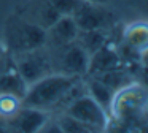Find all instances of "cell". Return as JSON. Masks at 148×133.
I'll list each match as a JSON object with an SVG mask.
<instances>
[{
  "label": "cell",
  "instance_id": "obj_1",
  "mask_svg": "<svg viewBox=\"0 0 148 133\" xmlns=\"http://www.w3.org/2000/svg\"><path fill=\"white\" fill-rule=\"evenodd\" d=\"M77 76L49 73V75L37 79L35 82L29 84L27 92L23 98V105L38 108L43 111H51L62 103H70L75 98L72 97V94L77 92Z\"/></svg>",
  "mask_w": 148,
  "mask_h": 133
},
{
  "label": "cell",
  "instance_id": "obj_2",
  "mask_svg": "<svg viewBox=\"0 0 148 133\" xmlns=\"http://www.w3.org/2000/svg\"><path fill=\"white\" fill-rule=\"evenodd\" d=\"M148 97L140 82H129L113 94L108 113L121 128H137L147 122Z\"/></svg>",
  "mask_w": 148,
  "mask_h": 133
},
{
  "label": "cell",
  "instance_id": "obj_3",
  "mask_svg": "<svg viewBox=\"0 0 148 133\" xmlns=\"http://www.w3.org/2000/svg\"><path fill=\"white\" fill-rule=\"evenodd\" d=\"M3 43L13 54L42 48L46 44V32L40 25L23 19L21 16H11L5 24Z\"/></svg>",
  "mask_w": 148,
  "mask_h": 133
},
{
  "label": "cell",
  "instance_id": "obj_4",
  "mask_svg": "<svg viewBox=\"0 0 148 133\" xmlns=\"http://www.w3.org/2000/svg\"><path fill=\"white\" fill-rule=\"evenodd\" d=\"M51 56L53 73H61L69 76H80L86 75L89 56L88 52L77 43V40L64 46L48 48Z\"/></svg>",
  "mask_w": 148,
  "mask_h": 133
},
{
  "label": "cell",
  "instance_id": "obj_5",
  "mask_svg": "<svg viewBox=\"0 0 148 133\" xmlns=\"http://www.w3.org/2000/svg\"><path fill=\"white\" fill-rule=\"evenodd\" d=\"M65 114L89 127L91 132H105L110 125L108 113L88 94L77 95L67 105Z\"/></svg>",
  "mask_w": 148,
  "mask_h": 133
},
{
  "label": "cell",
  "instance_id": "obj_6",
  "mask_svg": "<svg viewBox=\"0 0 148 133\" xmlns=\"http://www.w3.org/2000/svg\"><path fill=\"white\" fill-rule=\"evenodd\" d=\"M13 62L14 70L23 76L27 84H32L37 79L53 73L51 56L46 44L42 48L13 54Z\"/></svg>",
  "mask_w": 148,
  "mask_h": 133
},
{
  "label": "cell",
  "instance_id": "obj_7",
  "mask_svg": "<svg viewBox=\"0 0 148 133\" xmlns=\"http://www.w3.org/2000/svg\"><path fill=\"white\" fill-rule=\"evenodd\" d=\"M70 16L73 18L78 30H107L115 21L113 14L107 11L103 5L88 0H83Z\"/></svg>",
  "mask_w": 148,
  "mask_h": 133
},
{
  "label": "cell",
  "instance_id": "obj_8",
  "mask_svg": "<svg viewBox=\"0 0 148 133\" xmlns=\"http://www.w3.org/2000/svg\"><path fill=\"white\" fill-rule=\"evenodd\" d=\"M48 119H49L48 111L32 108V106H24L23 105L13 117L5 119V120H7V125L10 132L30 133V132H40L45 127V124L48 122Z\"/></svg>",
  "mask_w": 148,
  "mask_h": 133
},
{
  "label": "cell",
  "instance_id": "obj_9",
  "mask_svg": "<svg viewBox=\"0 0 148 133\" xmlns=\"http://www.w3.org/2000/svg\"><path fill=\"white\" fill-rule=\"evenodd\" d=\"M45 32H46V46L58 48L75 41L80 30H78L73 18L70 14H67L58 18Z\"/></svg>",
  "mask_w": 148,
  "mask_h": 133
},
{
  "label": "cell",
  "instance_id": "obj_10",
  "mask_svg": "<svg viewBox=\"0 0 148 133\" xmlns=\"http://www.w3.org/2000/svg\"><path fill=\"white\" fill-rule=\"evenodd\" d=\"M123 65V59L119 52L112 46V44H105V46L99 48L89 56V62H88V76H99L105 71L115 70Z\"/></svg>",
  "mask_w": 148,
  "mask_h": 133
},
{
  "label": "cell",
  "instance_id": "obj_11",
  "mask_svg": "<svg viewBox=\"0 0 148 133\" xmlns=\"http://www.w3.org/2000/svg\"><path fill=\"white\" fill-rule=\"evenodd\" d=\"M21 18L29 22L40 25L42 29H48L58 18H61L58 11L48 3V0H30L23 10H21Z\"/></svg>",
  "mask_w": 148,
  "mask_h": 133
},
{
  "label": "cell",
  "instance_id": "obj_12",
  "mask_svg": "<svg viewBox=\"0 0 148 133\" xmlns=\"http://www.w3.org/2000/svg\"><path fill=\"white\" fill-rule=\"evenodd\" d=\"M123 41L124 46L131 52L138 54L143 57L148 46V25L143 21H137L129 24L123 32Z\"/></svg>",
  "mask_w": 148,
  "mask_h": 133
},
{
  "label": "cell",
  "instance_id": "obj_13",
  "mask_svg": "<svg viewBox=\"0 0 148 133\" xmlns=\"http://www.w3.org/2000/svg\"><path fill=\"white\" fill-rule=\"evenodd\" d=\"M27 87H29V84L14 68L0 75V94H11L23 100L27 92Z\"/></svg>",
  "mask_w": 148,
  "mask_h": 133
},
{
  "label": "cell",
  "instance_id": "obj_14",
  "mask_svg": "<svg viewBox=\"0 0 148 133\" xmlns=\"http://www.w3.org/2000/svg\"><path fill=\"white\" fill-rule=\"evenodd\" d=\"M86 90H88V95L92 97L94 100L108 113L110 103H112V98H113V94H115V92H113L107 84H103L97 76H89V81L86 82Z\"/></svg>",
  "mask_w": 148,
  "mask_h": 133
},
{
  "label": "cell",
  "instance_id": "obj_15",
  "mask_svg": "<svg viewBox=\"0 0 148 133\" xmlns=\"http://www.w3.org/2000/svg\"><path fill=\"white\" fill-rule=\"evenodd\" d=\"M77 43L86 51L88 56H91L99 48L108 44L107 30H80L77 37Z\"/></svg>",
  "mask_w": 148,
  "mask_h": 133
},
{
  "label": "cell",
  "instance_id": "obj_16",
  "mask_svg": "<svg viewBox=\"0 0 148 133\" xmlns=\"http://www.w3.org/2000/svg\"><path fill=\"white\" fill-rule=\"evenodd\" d=\"M97 78H99L103 84L108 86L113 92L119 90V89L124 87L126 84L132 82V78L129 76V73L126 71L123 66H118V68H115V70L105 71V73H102V75H99Z\"/></svg>",
  "mask_w": 148,
  "mask_h": 133
},
{
  "label": "cell",
  "instance_id": "obj_17",
  "mask_svg": "<svg viewBox=\"0 0 148 133\" xmlns=\"http://www.w3.org/2000/svg\"><path fill=\"white\" fill-rule=\"evenodd\" d=\"M23 106V100L11 94H0V117L10 119Z\"/></svg>",
  "mask_w": 148,
  "mask_h": 133
},
{
  "label": "cell",
  "instance_id": "obj_18",
  "mask_svg": "<svg viewBox=\"0 0 148 133\" xmlns=\"http://www.w3.org/2000/svg\"><path fill=\"white\" fill-rule=\"evenodd\" d=\"M58 125H59V128H61V132H75V133L91 132L89 127H86L84 124H81L80 120L70 117L69 114H64V116L58 120Z\"/></svg>",
  "mask_w": 148,
  "mask_h": 133
},
{
  "label": "cell",
  "instance_id": "obj_19",
  "mask_svg": "<svg viewBox=\"0 0 148 133\" xmlns=\"http://www.w3.org/2000/svg\"><path fill=\"white\" fill-rule=\"evenodd\" d=\"M81 2H83V0H48V3L61 16L72 14V13H73L78 6H80Z\"/></svg>",
  "mask_w": 148,
  "mask_h": 133
},
{
  "label": "cell",
  "instance_id": "obj_20",
  "mask_svg": "<svg viewBox=\"0 0 148 133\" xmlns=\"http://www.w3.org/2000/svg\"><path fill=\"white\" fill-rule=\"evenodd\" d=\"M14 68L13 62V52L7 48L3 41H0V75H3L5 71Z\"/></svg>",
  "mask_w": 148,
  "mask_h": 133
},
{
  "label": "cell",
  "instance_id": "obj_21",
  "mask_svg": "<svg viewBox=\"0 0 148 133\" xmlns=\"http://www.w3.org/2000/svg\"><path fill=\"white\" fill-rule=\"evenodd\" d=\"M88 2H94V3H100V5H105L108 0H88Z\"/></svg>",
  "mask_w": 148,
  "mask_h": 133
}]
</instances>
